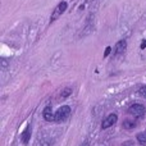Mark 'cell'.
I'll return each mask as SVG.
<instances>
[{"label":"cell","instance_id":"1","mask_svg":"<svg viewBox=\"0 0 146 146\" xmlns=\"http://www.w3.org/2000/svg\"><path fill=\"white\" fill-rule=\"evenodd\" d=\"M71 114V108L67 105H63L62 108H59L55 113V122H63L66 121L67 118Z\"/></svg>","mask_w":146,"mask_h":146},{"label":"cell","instance_id":"2","mask_svg":"<svg viewBox=\"0 0 146 146\" xmlns=\"http://www.w3.org/2000/svg\"><path fill=\"white\" fill-rule=\"evenodd\" d=\"M67 7H68V4H67L66 1H62L60 4H58V7L54 9L53 14H51V18H50V22H54V21H56L59 17H60L62 14H63L64 12H66Z\"/></svg>","mask_w":146,"mask_h":146},{"label":"cell","instance_id":"3","mask_svg":"<svg viewBox=\"0 0 146 146\" xmlns=\"http://www.w3.org/2000/svg\"><path fill=\"white\" fill-rule=\"evenodd\" d=\"M145 111H146L145 106L141 105V104H135V105H132L131 108L128 109V113L133 117H137V118H140V117L144 115Z\"/></svg>","mask_w":146,"mask_h":146},{"label":"cell","instance_id":"4","mask_svg":"<svg viewBox=\"0 0 146 146\" xmlns=\"http://www.w3.org/2000/svg\"><path fill=\"white\" fill-rule=\"evenodd\" d=\"M117 121H118V117H117V114H109V115H106V118L103 121V123H101V127H103V129H106L109 128L110 126H113V124L117 123Z\"/></svg>","mask_w":146,"mask_h":146},{"label":"cell","instance_id":"5","mask_svg":"<svg viewBox=\"0 0 146 146\" xmlns=\"http://www.w3.org/2000/svg\"><path fill=\"white\" fill-rule=\"evenodd\" d=\"M42 115H44V119H45V121H48V122L55 121V114L53 113V109H51V106H46V108L44 109Z\"/></svg>","mask_w":146,"mask_h":146},{"label":"cell","instance_id":"6","mask_svg":"<svg viewBox=\"0 0 146 146\" xmlns=\"http://www.w3.org/2000/svg\"><path fill=\"white\" fill-rule=\"evenodd\" d=\"M126 48H127L126 40L118 41V42H117V45H115V49H114V51H115V55H121V54H123L124 51H126Z\"/></svg>","mask_w":146,"mask_h":146},{"label":"cell","instance_id":"7","mask_svg":"<svg viewBox=\"0 0 146 146\" xmlns=\"http://www.w3.org/2000/svg\"><path fill=\"white\" fill-rule=\"evenodd\" d=\"M30 136H31V126H28L27 128L25 129V132H23L22 135V141L25 145L28 144V140H30Z\"/></svg>","mask_w":146,"mask_h":146},{"label":"cell","instance_id":"8","mask_svg":"<svg viewBox=\"0 0 146 146\" xmlns=\"http://www.w3.org/2000/svg\"><path fill=\"white\" fill-rule=\"evenodd\" d=\"M137 141L141 145H146V132H141L137 135Z\"/></svg>","mask_w":146,"mask_h":146},{"label":"cell","instance_id":"9","mask_svg":"<svg viewBox=\"0 0 146 146\" xmlns=\"http://www.w3.org/2000/svg\"><path fill=\"white\" fill-rule=\"evenodd\" d=\"M72 94V88H69V87H67V88H64L63 91H62V94H60V96L62 98H68L69 95Z\"/></svg>","mask_w":146,"mask_h":146},{"label":"cell","instance_id":"10","mask_svg":"<svg viewBox=\"0 0 146 146\" xmlns=\"http://www.w3.org/2000/svg\"><path fill=\"white\" fill-rule=\"evenodd\" d=\"M135 126H136V123L135 122H129V121H126L123 123V127L127 129H131V128H135Z\"/></svg>","mask_w":146,"mask_h":146},{"label":"cell","instance_id":"11","mask_svg":"<svg viewBox=\"0 0 146 146\" xmlns=\"http://www.w3.org/2000/svg\"><path fill=\"white\" fill-rule=\"evenodd\" d=\"M35 146H50V141H49V140H48V141H41V142L37 141Z\"/></svg>","mask_w":146,"mask_h":146},{"label":"cell","instance_id":"12","mask_svg":"<svg viewBox=\"0 0 146 146\" xmlns=\"http://www.w3.org/2000/svg\"><path fill=\"white\" fill-rule=\"evenodd\" d=\"M139 95L142 96V98H146V86H144V87H141L139 90Z\"/></svg>","mask_w":146,"mask_h":146},{"label":"cell","instance_id":"13","mask_svg":"<svg viewBox=\"0 0 146 146\" xmlns=\"http://www.w3.org/2000/svg\"><path fill=\"white\" fill-rule=\"evenodd\" d=\"M110 50H111V49L108 46V48H106V50H105V54H104V56H108V55H109V53H110Z\"/></svg>","mask_w":146,"mask_h":146},{"label":"cell","instance_id":"14","mask_svg":"<svg viewBox=\"0 0 146 146\" xmlns=\"http://www.w3.org/2000/svg\"><path fill=\"white\" fill-rule=\"evenodd\" d=\"M141 48H142V49L146 48V40H145V41H142V44H141Z\"/></svg>","mask_w":146,"mask_h":146},{"label":"cell","instance_id":"15","mask_svg":"<svg viewBox=\"0 0 146 146\" xmlns=\"http://www.w3.org/2000/svg\"><path fill=\"white\" fill-rule=\"evenodd\" d=\"M82 146H87V142H85V144H83Z\"/></svg>","mask_w":146,"mask_h":146}]
</instances>
